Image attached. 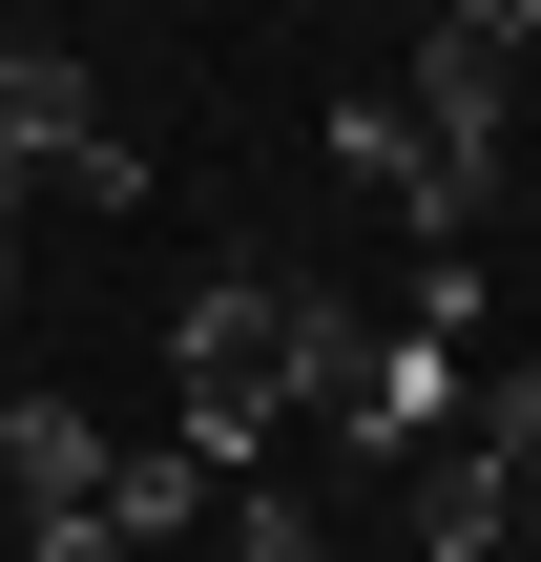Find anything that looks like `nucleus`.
Listing matches in <instances>:
<instances>
[{
  "label": "nucleus",
  "instance_id": "nucleus-1",
  "mask_svg": "<svg viewBox=\"0 0 541 562\" xmlns=\"http://www.w3.org/2000/svg\"><path fill=\"white\" fill-rule=\"evenodd\" d=\"M292 375H313V292L292 271H188V313H167V438L208 459V480H250L271 459V417H292Z\"/></svg>",
  "mask_w": 541,
  "mask_h": 562
},
{
  "label": "nucleus",
  "instance_id": "nucleus-2",
  "mask_svg": "<svg viewBox=\"0 0 541 562\" xmlns=\"http://www.w3.org/2000/svg\"><path fill=\"white\" fill-rule=\"evenodd\" d=\"M292 417H334L354 459H438V438H459V355H438V334H375V313L313 292V375H292Z\"/></svg>",
  "mask_w": 541,
  "mask_h": 562
},
{
  "label": "nucleus",
  "instance_id": "nucleus-3",
  "mask_svg": "<svg viewBox=\"0 0 541 562\" xmlns=\"http://www.w3.org/2000/svg\"><path fill=\"white\" fill-rule=\"evenodd\" d=\"M396 125L438 146V167H521V42L459 0V21H417V63H396Z\"/></svg>",
  "mask_w": 541,
  "mask_h": 562
},
{
  "label": "nucleus",
  "instance_id": "nucleus-4",
  "mask_svg": "<svg viewBox=\"0 0 541 562\" xmlns=\"http://www.w3.org/2000/svg\"><path fill=\"white\" fill-rule=\"evenodd\" d=\"M83 146H104V104H83V63H63V42H0V167H21V188H63Z\"/></svg>",
  "mask_w": 541,
  "mask_h": 562
},
{
  "label": "nucleus",
  "instance_id": "nucleus-5",
  "mask_svg": "<svg viewBox=\"0 0 541 562\" xmlns=\"http://www.w3.org/2000/svg\"><path fill=\"white\" fill-rule=\"evenodd\" d=\"M208 521H229V480H208L188 438H146V459H104V542H125V562H188Z\"/></svg>",
  "mask_w": 541,
  "mask_h": 562
},
{
  "label": "nucleus",
  "instance_id": "nucleus-6",
  "mask_svg": "<svg viewBox=\"0 0 541 562\" xmlns=\"http://www.w3.org/2000/svg\"><path fill=\"white\" fill-rule=\"evenodd\" d=\"M0 480H21V521L104 501V417H83V396H0Z\"/></svg>",
  "mask_w": 541,
  "mask_h": 562
},
{
  "label": "nucleus",
  "instance_id": "nucleus-7",
  "mask_svg": "<svg viewBox=\"0 0 541 562\" xmlns=\"http://www.w3.org/2000/svg\"><path fill=\"white\" fill-rule=\"evenodd\" d=\"M188 562H334V542H313V501H271V480H229V521H208Z\"/></svg>",
  "mask_w": 541,
  "mask_h": 562
},
{
  "label": "nucleus",
  "instance_id": "nucleus-8",
  "mask_svg": "<svg viewBox=\"0 0 541 562\" xmlns=\"http://www.w3.org/2000/svg\"><path fill=\"white\" fill-rule=\"evenodd\" d=\"M334 167H354V188H417V125H396V83H354V104H334Z\"/></svg>",
  "mask_w": 541,
  "mask_h": 562
},
{
  "label": "nucleus",
  "instance_id": "nucleus-9",
  "mask_svg": "<svg viewBox=\"0 0 541 562\" xmlns=\"http://www.w3.org/2000/svg\"><path fill=\"white\" fill-rule=\"evenodd\" d=\"M21 562H125V542H104V501H63V521H21Z\"/></svg>",
  "mask_w": 541,
  "mask_h": 562
},
{
  "label": "nucleus",
  "instance_id": "nucleus-10",
  "mask_svg": "<svg viewBox=\"0 0 541 562\" xmlns=\"http://www.w3.org/2000/svg\"><path fill=\"white\" fill-rule=\"evenodd\" d=\"M0 313H21V188H0Z\"/></svg>",
  "mask_w": 541,
  "mask_h": 562
},
{
  "label": "nucleus",
  "instance_id": "nucleus-11",
  "mask_svg": "<svg viewBox=\"0 0 541 562\" xmlns=\"http://www.w3.org/2000/svg\"><path fill=\"white\" fill-rule=\"evenodd\" d=\"M480 21H500V42H521V63H541V0H480Z\"/></svg>",
  "mask_w": 541,
  "mask_h": 562
},
{
  "label": "nucleus",
  "instance_id": "nucleus-12",
  "mask_svg": "<svg viewBox=\"0 0 541 562\" xmlns=\"http://www.w3.org/2000/svg\"><path fill=\"white\" fill-rule=\"evenodd\" d=\"M521 209H541V167H521Z\"/></svg>",
  "mask_w": 541,
  "mask_h": 562
},
{
  "label": "nucleus",
  "instance_id": "nucleus-13",
  "mask_svg": "<svg viewBox=\"0 0 541 562\" xmlns=\"http://www.w3.org/2000/svg\"><path fill=\"white\" fill-rule=\"evenodd\" d=\"M0 188H21V167H0Z\"/></svg>",
  "mask_w": 541,
  "mask_h": 562
}]
</instances>
